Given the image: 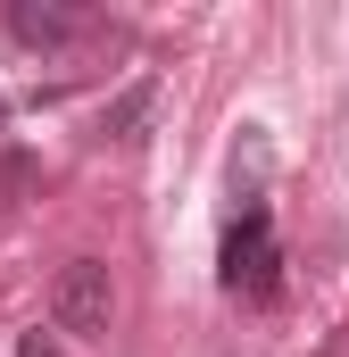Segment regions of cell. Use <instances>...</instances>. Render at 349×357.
Listing matches in <instances>:
<instances>
[{"instance_id": "1", "label": "cell", "mask_w": 349, "mask_h": 357, "mask_svg": "<svg viewBox=\"0 0 349 357\" xmlns=\"http://www.w3.org/2000/svg\"><path fill=\"white\" fill-rule=\"evenodd\" d=\"M216 282H225V299H242V307H266V299L283 291V250H274V208H266V199H242V216L225 225Z\"/></svg>"}, {"instance_id": "2", "label": "cell", "mask_w": 349, "mask_h": 357, "mask_svg": "<svg viewBox=\"0 0 349 357\" xmlns=\"http://www.w3.org/2000/svg\"><path fill=\"white\" fill-rule=\"evenodd\" d=\"M117 324V282L100 258H67L59 282H50V333L59 341H108Z\"/></svg>"}, {"instance_id": "3", "label": "cell", "mask_w": 349, "mask_h": 357, "mask_svg": "<svg viewBox=\"0 0 349 357\" xmlns=\"http://www.w3.org/2000/svg\"><path fill=\"white\" fill-rule=\"evenodd\" d=\"M91 25H100L91 0H8V33L25 50H75Z\"/></svg>"}, {"instance_id": "4", "label": "cell", "mask_w": 349, "mask_h": 357, "mask_svg": "<svg viewBox=\"0 0 349 357\" xmlns=\"http://www.w3.org/2000/svg\"><path fill=\"white\" fill-rule=\"evenodd\" d=\"M150 108H158V75H133V84H125L108 108H100V133H108V142H142Z\"/></svg>"}, {"instance_id": "5", "label": "cell", "mask_w": 349, "mask_h": 357, "mask_svg": "<svg viewBox=\"0 0 349 357\" xmlns=\"http://www.w3.org/2000/svg\"><path fill=\"white\" fill-rule=\"evenodd\" d=\"M42 191V150H25V142H0V208H25Z\"/></svg>"}, {"instance_id": "6", "label": "cell", "mask_w": 349, "mask_h": 357, "mask_svg": "<svg viewBox=\"0 0 349 357\" xmlns=\"http://www.w3.org/2000/svg\"><path fill=\"white\" fill-rule=\"evenodd\" d=\"M17 357H67V341H59V333H42V324H34V333H25V341H17Z\"/></svg>"}, {"instance_id": "7", "label": "cell", "mask_w": 349, "mask_h": 357, "mask_svg": "<svg viewBox=\"0 0 349 357\" xmlns=\"http://www.w3.org/2000/svg\"><path fill=\"white\" fill-rule=\"evenodd\" d=\"M333 357H349V324H341V333H333Z\"/></svg>"}, {"instance_id": "8", "label": "cell", "mask_w": 349, "mask_h": 357, "mask_svg": "<svg viewBox=\"0 0 349 357\" xmlns=\"http://www.w3.org/2000/svg\"><path fill=\"white\" fill-rule=\"evenodd\" d=\"M0 133H8V91H0Z\"/></svg>"}]
</instances>
